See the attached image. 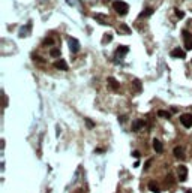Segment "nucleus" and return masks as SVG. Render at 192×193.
<instances>
[{
    "label": "nucleus",
    "mask_w": 192,
    "mask_h": 193,
    "mask_svg": "<svg viewBox=\"0 0 192 193\" xmlns=\"http://www.w3.org/2000/svg\"><path fill=\"white\" fill-rule=\"evenodd\" d=\"M144 124H146L144 120H135L134 123H132V130H134V132H138L141 127H144Z\"/></svg>",
    "instance_id": "nucleus-8"
},
{
    "label": "nucleus",
    "mask_w": 192,
    "mask_h": 193,
    "mask_svg": "<svg viewBox=\"0 0 192 193\" xmlns=\"http://www.w3.org/2000/svg\"><path fill=\"white\" fill-rule=\"evenodd\" d=\"M54 67H56V69H60V70H68V65L65 60H57V61L54 63Z\"/></svg>",
    "instance_id": "nucleus-11"
},
{
    "label": "nucleus",
    "mask_w": 192,
    "mask_h": 193,
    "mask_svg": "<svg viewBox=\"0 0 192 193\" xmlns=\"http://www.w3.org/2000/svg\"><path fill=\"white\" fill-rule=\"evenodd\" d=\"M171 56L176 57V59H185V57H186V52H185L182 48H176V50H173Z\"/></svg>",
    "instance_id": "nucleus-7"
},
{
    "label": "nucleus",
    "mask_w": 192,
    "mask_h": 193,
    "mask_svg": "<svg viewBox=\"0 0 192 193\" xmlns=\"http://www.w3.org/2000/svg\"><path fill=\"white\" fill-rule=\"evenodd\" d=\"M132 154H134V157H140V151H134Z\"/></svg>",
    "instance_id": "nucleus-25"
},
{
    "label": "nucleus",
    "mask_w": 192,
    "mask_h": 193,
    "mask_svg": "<svg viewBox=\"0 0 192 193\" xmlns=\"http://www.w3.org/2000/svg\"><path fill=\"white\" fill-rule=\"evenodd\" d=\"M125 120H126V117H125V115H122V117H119V121H122V123H123Z\"/></svg>",
    "instance_id": "nucleus-26"
},
{
    "label": "nucleus",
    "mask_w": 192,
    "mask_h": 193,
    "mask_svg": "<svg viewBox=\"0 0 192 193\" xmlns=\"http://www.w3.org/2000/svg\"><path fill=\"white\" fill-rule=\"evenodd\" d=\"M158 115H159V117H164V118H170V117H171V114H170V112H167V111H162V109L158 111Z\"/></svg>",
    "instance_id": "nucleus-17"
},
{
    "label": "nucleus",
    "mask_w": 192,
    "mask_h": 193,
    "mask_svg": "<svg viewBox=\"0 0 192 193\" xmlns=\"http://www.w3.org/2000/svg\"><path fill=\"white\" fill-rule=\"evenodd\" d=\"M149 189H150V192H153V193H159V192H161L159 186L156 184L155 181H150V183H149Z\"/></svg>",
    "instance_id": "nucleus-14"
},
{
    "label": "nucleus",
    "mask_w": 192,
    "mask_h": 193,
    "mask_svg": "<svg viewBox=\"0 0 192 193\" xmlns=\"http://www.w3.org/2000/svg\"><path fill=\"white\" fill-rule=\"evenodd\" d=\"M78 193H83V192H81V190H80V192H78Z\"/></svg>",
    "instance_id": "nucleus-28"
},
{
    "label": "nucleus",
    "mask_w": 192,
    "mask_h": 193,
    "mask_svg": "<svg viewBox=\"0 0 192 193\" xmlns=\"http://www.w3.org/2000/svg\"><path fill=\"white\" fill-rule=\"evenodd\" d=\"M69 48H71V52L77 54V52L80 51V42H78V39H75V38H69Z\"/></svg>",
    "instance_id": "nucleus-5"
},
{
    "label": "nucleus",
    "mask_w": 192,
    "mask_h": 193,
    "mask_svg": "<svg viewBox=\"0 0 192 193\" xmlns=\"http://www.w3.org/2000/svg\"><path fill=\"white\" fill-rule=\"evenodd\" d=\"M128 51H129V47H126V45H119V47L116 48V60L123 59L126 54H128Z\"/></svg>",
    "instance_id": "nucleus-2"
},
{
    "label": "nucleus",
    "mask_w": 192,
    "mask_h": 193,
    "mask_svg": "<svg viewBox=\"0 0 192 193\" xmlns=\"http://www.w3.org/2000/svg\"><path fill=\"white\" fill-rule=\"evenodd\" d=\"M152 14H153V9H152V8H147V9H144L141 14H140V18H147V17H150Z\"/></svg>",
    "instance_id": "nucleus-15"
},
{
    "label": "nucleus",
    "mask_w": 192,
    "mask_h": 193,
    "mask_svg": "<svg viewBox=\"0 0 192 193\" xmlns=\"http://www.w3.org/2000/svg\"><path fill=\"white\" fill-rule=\"evenodd\" d=\"M180 123H182L186 129L192 127V115L191 114H183V115H180Z\"/></svg>",
    "instance_id": "nucleus-4"
},
{
    "label": "nucleus",
    "mask_w": 192,
    "mask_h": 193,
    "mask_svg": "<svg viewBox=\"0 0 192 193\" xmlns=\"http://www.w3.org/2000/svg\"><path fill=\"white\" fill-rule=\"evenodd\" d=\"M152 162H153V160H152V159H149V160H147V162H146V165H144V168H146V169H149V168H150Z\"/></svg>",
    "instance_id": "nucleus-23"
},
{
    "label": "nucleus",
    "mask_w": 192,
    "mask_h": 193,
    "mask_svg": "<svg viewBox=\"0 0 192 193\" xmlns=\"http://www.w3.org/2000/svg\"><path fill=\"white\" fill-rule=\"evenodd\" d=\"M51 57H60V50H57V48H54V50H51Z\"/></svg>",
    "instance_id": "nucleus-19"
},
{
    "label": "nucleus",
    "mask_w": 192,
    "mask_h": 193,
    "mask_svg": "<svg viewBox=\"0 0 192 193\" xmlns=\"http://www.w3.org/2000/svg\"><path fill=\"white\" fill-rule=\"evenodd\" d=\"M86 123H87V126H89V127L95 126V124H93V121H92V120H89V118H86Z\"/></svg>",
    "instance_id": "nucleus-24"
},
{
    "label": "nucleus",
    "mask_w": 192,
    "mask_h": 193,
    "mask_svg": "<svg viewBox=\"0 0 192 193\" xmlns=\"http://www.w3.org/2000/svg\"><path fill=\"white\" fill-rule=\"evenodd\" d=\"M186 178H188V168L185 165H180L179 166V180L180 181H186Z\"/></svg>",
    "instance_id": "nucleus-6"
},
{
    "label": "nucleus",
    "mask_w": 192,
    "mask_h": 193,
    "mask_svg": "<svg viewBox=\"0 0 192 193\" xmlns=\"http://www.w3.org/2000/svg\"><path fill=\"white\" fill-rule=\"evenodd\" d=\"M186 193H192V190H191V189H188V190H186Z\"/></svg>",
    "instance_id": "nucleus-27"
},
{
    "label": "nucleus",
    "mask_w": 192,
    "mask_h": 193,
    "mask_svg": "<svg viewBox=\"0 0 192 193\" xmlns=\"http://www.w3.org/2000/svg\"><path fill=\"white\" fill-rule=\"evenodd\" d=\"M113 41V34L108 33V34H104V41H102V43H107V42H111Z\"/></svg>",
    "instance_id": "nucleus-18"
},
{
    "label": "nucleus",
    "mask_w": 192,
    "mask_h": 193,
    "mask_svg": "<svg viewBox=\"0 0 192 193\" xmlns=\"http://www.w3.org/2000/svg\"><path fill=\"white\" fill-rule=\"evenodd\" d=\"M108 84H110V87H111L114 92H117V90H119V87H120V85H119V83H117L113 76H110V78H108Z\"/></svg>",
    "instance_id": "nucleus-13"
},
{
    "label": "nucleus",
    "mask_w": 192,
    "mask_h": 193,
    "mask_svg": "<svg viewBox=\"0 0 192 193\" xmlns=\"http://www.w3.org/2000/svg\"><path fill=\"white\" fill-rule=\"evenodd\" d=\"M134 84H135V87H137V90L140 92V90H141V84H140V81H138V79H135Z\"/></svg>",
    "instance_id": "nucleus-22"
},
{
    "label": "nucleus",
    "mask_w": 192,
    "mask_h": 193,
    "mask_svg": "<svg viewBox=\"0 0 192 193\" xmlns=\"http://www.w3.org/2000/svg\"><path fill=\"white\" fill-rule=\"evenodd\" d=\"M117 33L119 34H129L131 33V29H129L126 24H120L119 25V29H117Z\"/></svg>",
    "instance_id": "nucleus-10"
},
{
    "label": "nucleus",
    "mask_w": 192,
    "mask_h": 193,
    "mask_svg": "<svg viewBox=\"0 0 192 193\" xmlns=\"http://www.w3.org/2000/svg\"><path fill=\"white\" fill-rule=\"evenodd\" d=\"M176 15H177V18H183L185 17V12H183V11H179V9H176Z\"/></svg>",
    "instance_id": "nucleus-20"
},
{
    "label": "nucleus",
    "mask_w": 192,
    "mask_h": 193,
    "mask_svg": "<svg viewBox=\"0 0 192 193\" xmlns=\"http://www.w3.org/2000/svg\"><path fill=\"white\" fill-rule=\"evenodd\" d=\"M173 153H174V156L177 157V159H185L183 148H182V147H174V150H173Z\"/></svg>",
    "instance_id": "nucleus-12"
},
{
    "label": "nucleus",
    "mask_w": 192,
    "mask_h": 193,
    "mask_svg": "<svg viewBox=\"0 0 192 193\" xmlns=\"http://www.w3.org/2000/svg\"><path fill=\"white\" fill-rule=\"evenodd\" d=\"M182 34H183V38H185V48L188 51L192 50V34L189 33L188 30H183Z\"/></svg>",
    "instance_id": "nucleus-3"
},
{
    "label": "nucleus",
    "mask_w": 192,
    "mask_h": 193,
    "mask_svg": "<svg viewBox=\"0 0 192 193\" xmlns=\"http://www.w3.org/2000/svg\"><path fill=\"white\" fill-rule=\"evenodd\" d=\"M153 150L156 153H162L164 151V145H162V142L159 139H153Z\"/></svg>",
    "instance_id": "nucleus-9"
},
{
    "label": "nucleus",
    "mask_w": 192,
    "mask_h": 193,
    "mask_svg": "<svg viewBox=\"0 0 192 193\" xmlns=\"http://www.w3.org/2000/svg\"><path fill=\"white\" fill-rule=\"evenodd\" d=\"M113 8H114V11H116L119 15H126V14H128V11H129L128 3H125L123 0H114Z\"/></svg>",
    "instance_id": "nucleus-1"
},
{
    "label": "nucleus",
    "mask_w": 192,
    "mask_h": 193,
    "mask_svg": "<svg viewBox=\"0 0 192 193\" xmlns=\"http://www.w3.org/2000/svg\"><path fill=\"white\" fill-rule=\"evenodd\" d=\"M53 43H54V41H53L51 38H47V39L44 41V45H53Z\"/></svg>",
    "instance_id": "nucleus-21"
},
{
    "label": "nucleus",
    "mask_w": 192,
    "mask_h": 193,
    "mask_svg": "<svg viewBox=\"0 0 192 193\" xmlns=\"http://www.w3.org/2000/svg\"><path fill=\"white\" fill-rule=\"evenodd\" d=\"M95 20H96V21H99V23H102V24H105V23H107V21H105V15H104V14H95Z\"/></svg>",
    "instance_id": "nucleus-16"
}]
</instances>
